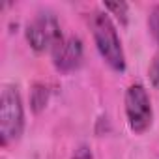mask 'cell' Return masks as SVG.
Listing matches in <instances>:
<instances>
[{"label":"cell","instance_id":"obj_3","mask_svg":"<svg viewBox=\"0 0 159 159\" xmlns=\"http://www.w3.org/2000/svg\"><path fill=\"white\" fill-rule=\"evenodd\" d=\"M124 111L127 125L135 135H142L150 129L153 122V109L148 90L140 83H133L127 86L124 96Z\"/></svg>","mask_w":159,"mask_h":159},{"label":"cell","instance_id":"obj_6","mask_svg":"<svg viewBox=\"0 0 159 159\" xmlns=\"http://www.w3.org/2000/svg\"><path fill=\"white\" fill-rule=\"evenodd\" d=\"M49 96H51L49 86H45L43 83H36V84L32 86V90H30V109H32L36 114H39V112L47 107Z\"/></svg>","mask_w":159,"mask_h":159},{"label":"cell","instance_id":"obj_8","mask_svg":"<svg viewBox=\"0 0 159 159\" xmlns=\"http://www.w3.org/2000/svg\"><path fill=\"white\" fill-rule=\"evenodd\" d=\"M148 30H150L152 38L155 39V43L159 45V4L153 6L148 13Z\"/></svg>","mask_w":159,"mask_h":159},{"label":"cell","instance_id":"obj_9","mask_svg":"<svg viewBox=\"0 0 159 159\" xmlns=\"http://www.w3.org/2000/svg\"><path fill=\"white\" fill-rule=\"evenodd\" d=\"M148 77H150V84L159 90V56H155L152 60L150 69H148Z\"/></svg>","mask_w":159,"mask_h":159},{"label":"cell","instance_id":"obj_4","mask_svg":"<svg viewBox=\"0 0 159 159\" xmlns=\"http://www.w3.org/2000/svg\"><path fill=\"white\" fill-rule=\"evenodd\" d=\"M26 41L30 45V49L38 54L45 52V51H54L58 47V43L64 39L58 19L45 11V13H38L26 26Z\"/></svg>","mask_w":159,"mask_h":159},{"label":"cell","instance_id":"obj_1","mask_svg":"<svg viewBox=\"0 0 159 159\" xmlns=\"http://www.w3.org/2000/svg\"><path fill=\"white\" fill-rule=\"evenodd\" d=\"M88 26L96 43V49L103 62L116 73H124L127 67L125 52L116 30V25L112 23V17L105 10H94L88 13Z\"/></svg>","mask_w":159,"mask_h":159},{"label":"cell","instance_id":"obj_10","mask_svg":"<svg viewBox=\"0 0 159 159\" xmlns=\"http://www.w3.org/2000/svg\"><path fill=\"white\" fill-rule=\"evenodd\" d=\"M71 159H94V153H92L90 146H86V144H81V146H79V148L73 152Z\"/></svg>","mask_w":159,"mask_h":159},{"label":"cell","instance_id":"obj_7","mask_svg":"<svg viewBox=\"0 0 159 159\" xmlns=\"http://www.w3.org/2000/svg\"><path fill=\"white\" fill-rule=\"evenodd\" d=\"M103 10L109 15H114L122 25L127 23V15H129V4L127 2H105Z\"/></svg>","mask_w":159,"mask_h":159},{"label":"cell","instance_id":"obj_2","mask_svg":"<svg viewBox=\"0 0 159 159\" xmlns=\"http://www.w3.org/2000/svg\"><path fill=\"white\" fill-rule=\"evenodd\" d=\"M25 131V107L19 88L6 84L0 94V142L10 146L17 142Z\"/></svg>","mask_w":159,"mask_h":159},{"label":"cell","instance_id":"obj_5","mask_svg":"<svg viewBox=\"0 0 159 159\" xmlns=\"http://www.w3.org/2000/svg\"><path fill=\"white\" fill-rule=\"evenodd\" d=\"M51 54H52V66L56 67V71L71 73L81 67L84 58V47L79 38L69 36V38H64Z\"/></svg>","mask_w":159,"mask_h":159}]
</instances>
